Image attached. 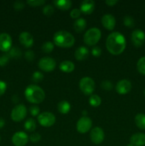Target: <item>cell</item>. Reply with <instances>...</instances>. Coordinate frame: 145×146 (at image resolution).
Here are the masks:
<instances>
[{
    "label": "cell",
    "instance_id": "obj_1",
    "mask_svg": "<svg viewBox=\"0 0 145 146\" xmlns=\"http://www.w3.org/2000/svg\"><path fill=\"white\" fill-rule=\"evenodd\" d=\"M126 44L125 37L118 31L109 34L106 39V48L112 55L122 54L126 48Z\"/></svg>",
    "mask_w": 145,
    "mask_h": 146
},
{
    "label": "cell",
    "instance_id": "obj_2",
    "mask_svg": "<svg viewBox=\"0 0 145 146\" xmlns=\"http://www.w3.org/2000/svg\"><path fill=\"white\" fill-rule=\"evenodd\" d=\"M25 98L31 104H39L44 101L45 97L44 90L38 86L31 85L28 86L24 91Z\"/></svg>",
    "mask_w": 145,
    "mask_h": 146
},
{
    "label": "cell",
    "instance_id": "obj_3",
    "mask_svg": "<svg viewBox=\"0 0 145 146\" xmlns=\"http://www.w3.org/2000/svg\"><path fill=\"white\" fill-rule=\"evenodd\" d=\"M53 42L58 47L70 48L75 44V37L67 31H58L54 34Z\"/></svg>",
    "mask_w": 145,
    "mask_h": 146
},
{
    "label": "cell",
    "instance_id": "obj_4",
    "mask_svg": "<svg viewBox=\"0 0 145 146\" xmlns=\"http://www.w3.org/2000/svg\"><path fill=\"white\" fill-rule=\"evenodd\" d=\"M101 38V31L97 27L89 29L83 36V41L88 46H95Z\"/></svg>",
    "mask_w": 145,
    "mask_h": 146
},
{
    "label": "cell",
    "instance_id": "obj_5",
    "mask_svg": "<svg viewBox=\"0 0 145 146\" xmlns=\"http://www.w3.org/2000/svg\"><path fill=\"white\" fill-rule=\"evenodd\" d=\"M79 87L80 91L85 95H91L95 91V83L90 77H83L80 80Z\"/></svg>",
    "mask_w": 145,
    "mask_h": 146
},
{
    "label": "cell",
    "instance_id": "obj_6",
    "mask_svg": "<svg viewBox=\"0 0 145 146\" xmlns=\"http://www.w3.org/2000/svg\"><path fill=\"white\" fill-rule=\"evenodd\" d=\"M38 122L41 126L48 128L54 125L55 123V116L51 112H43L38 115Z\"/></svg>",
    "mask_w": 145,
    "mask_h": 146
},
{
    "label": "cell",
    "instance_id": "obj_7",
    "mask_svg": "<svg viewBox=\"0 0 145 146\" xmlns=\"http://www.w3.org/2000/svg\"><path fill=\"white\" fill-rule=\"evenodd\" d=\"M27 109L23 104H18L12 109L11 118L14 122H21L26 116Z\"/></svg>",
    "mask_w": 145,
    "mask_h": 146
},
{
    "label": "cell",
    "instance_id": "obj_8",
    "mask_svg": "<svg viewBox=\"0 0 145 146\" xmlns=\"http://www.w3.org/2000/svg\"><path fill=\"white\" fill-rule=\"evenodd\" d=\"M38 66L41 71L45 72H51L55 69L56 66V62L51 57L45 56L39 60Z\"/></svg>",
    "mask_w": 145,
    "mask_h": 146
},
{
    "label": "cell",
    "instance_id": "obj_9",
    "mask_svg": "<svg viewBox=\"0 0 145 146\" xmlns=\"http://www.w3.org/2000/svg\"><path fill=\"white\" fill-rule=\"evenodd\" d=\"M92 125V121L90 118L82 116L78 121L76 124V129L80 133H86L90 130Z\"/></svg>",
    "mask_w": 145,
    "mask_h": 146
},
{
    "label": "cell",
    "instance_id": "obj_10",
    "mask_svg": "<svg viewBox=\"0 0 145 146\" xmlns=\"http://www.w3.org/2000/svg\"><path fill=\"white\" fill-rule=\"evenodd\" d=\"M91 141L95 145H99L103 142L105 139V133L100 127H95L92 128L90 133Z\"/></svg>",
    "mask_w": 145,
    "mask_h": 146
},
{
    "label": "cell",
    "instance_id": "obj_11",
    "mask_svg": "<svg viewBox=\"0 0 145 146\" xmlns=\"http://www.w3.org/2000/svg\"><path fill=\"white\" fill-rule=\"evenodd\" d=\"M132 44L136 47H140L145 41V33L141 29H135L131 34Z\"/></svg>",
    "mask_w": 145,
    "mask_h": 146
},
{
    "label": "cell",
    "instance_id": "obj_12",
    "mask_svg": "<svg viewBox=\"0 0 145 146\" xmlns=\"http://www.w3.org/2000/svg\"><path fill=\"white\" fill-rule=\"evenodd\" d=\"M29 137L25 132L18 131L15 133L11 138L12 143L15 146H24L27 144Z\"/></svg>",
    "mask_w": 145,
    "mask_h": 146
},
{
    "label": "cell",
    "instance_id": "obj_13",
    "mask_svg": "<svg viewBox=\"0 0 145 146\" xmlns=\"http://www.w3.org/2000/svg\"><path fill=\"white\" fill-rule=\"evenodd\" d=\"M12 46V38L7 33L0 34V51L8 52Z\"/></svg>",
    "mask_w": 145,
    "mask_h": 146
},
{
    "label": "cell",
    "instance_id": "obj_14",
    "mask_svg": "<svg viewBox=\"0 0 145 146\" xmlns=\"http://www.w3.org/2000/svg\"><path fill=\"white\" fill-rule=\"evenodd\" d=\"M115 89L119 94L125 95L128 94L132 89V83L127 79H122L117 82Z\"/></svg>",
    "mask_w": 145,
    "mask_h": 146
},
{
    "label": "cell",
    "instance_id": "obj_15",
    "mask_svg": "<svg viewBox=\"0 0 145 146\" xmlns=\"http://www.w3.org/2000/svg\"><path fill=\"white\" fill-rule=\"evenodd\" d=\"M101 22H102V26L106 29L109 30V31L113 30L116 25V19H115V17L109 14H107L102 16V19H101Z\"/></svg>",
    "mask_w": 145,
    "mask_h": 146
},
{
    "label": "cell",
    "instance_id": "obj_16",
    "mask_svg": "<svg viewBox=\"0 0 145 146\" xmlns=\"http://www.w3.org/2000/svg\"><path fill=\"white\" fill-rule=\"evenodd\" d=\"M18 40L21 45L24 46L26 48H30L34 44V37L27 31H23L19 34Z\"/></svg>",
    "mask_w": 145,
    "mask_h": 146
},
{
    "label": "cell",
    "instance_id": "obj_17",
    "mask_svg": "<svg viewBox=\"0 0 145 146\" xmlns=\"http://www.w3.org/2000/svg\"><path fill=\"white\" fill-rule=\"evenodd\" d=\"M95 4L92 0H84L81 2L80 10L85 14H90L95 9Z\"/></svg>",
    "mask_w": 145,
    "mask_h": 146
},
{
    "label": "cell",
    "instance_id": "obj_18",
    "mask_svg": "<svg viewBox=\"0 0 145 146\" xmlns=\"http://www.w3.org/2000/svg\"><path fill=\"white\" fill-rule=\"evenodd\" d=\"M129 143L133 146L145 145V134L142 133H136L131 136Z\"/></svg>",
    "mask_w": 145,
    "mask_h": 146
},
{
    "label": "cell",
    "instance_id": "obj_19",
    "mask_svg": "<svg viewBox=\"0 0 145 146\" xmlns=\"http://www.w3.org/2000/svg\"><path fill=\"white\" fill-rule=\"evenodd\" d=\"M89 54V51L85 46H80L75 50V58L78 61H83Z\"/></svg>",
    "mask_w": 145,
    "mask_h": 146
},
{
    "label": "cell",
    "instance_id": "obj_20",
    "mask_svg": "<svg viewBox=\"0 0 145 146\" xmlns=\"http://www.w3.org/2000/svg\"><path fill=\"white\" fill-rule=\"evenodd\" d=\"M53 4L59 9L66 11L71 9L72 1L71 0H55L53 1Z\"/></svg>",
    "mask_w": 145,
    "mask_h": 146
},
{
    "label": "cell",
    "instance_id": "obj_21",
    "mask_svg": "<svg viewBox=\"0 0 145 146\" xmlns=\"http://www.w3.org/2000/svg\"><path fill=\"white\" fill-rule=\"evenodd\" d=\"M59 68L65 73H71L75 69V64L71 61H63L60 64Z\"/></svg>",
    "mask_w": 145,
    "mask_h": 146
},
{
    "label": "cell",
    "instance_id": "obj_22",
    "mask_svg": "<svg viewBox=\"0 0 145 146\" xmlns=\"http://www.w3.org/2000/svg\"><path fill=\"white\" fill-rule=\"evenodd\" d=\"M87 27L86 20L83 18H79L74 22L73 27L77 33H81Z\"/></svg>",
    "mask_w": 145,
    "mask_h": 146
},
{
    "label": "cell",
    "instance_id": "obj_23",
    "mask_svg": "<svg viewBox=\"0 0 145 146\" xmlns=\"http://www.w3.org/2000/svg\"><path fill=\"white\" fill-rule=\"evenodd\" d=\"M71 104L67 101H60L58 104V111L61 114H67L71 110Z\"/></svg>",
    "mask_w": 145,
    "mask_h": 146
},
{
    "label": "cell",
    "instance_id": "obj_24",
    "mask_svg": "<svg viewBox=\"0 0 145 146\" xmlns=\"http://www.w3.org/2000/svg\"><path fill=\"white\" fill-rule=\"evenodd\" d=\"M134 122L137 128L140 130H145V114H136L134 118Z\"/></svg>",
    "mask_w": 145,
    "mask_h": 146
},
{
    "label": "cell",
    "instance_id": "obj_25",
    "mask_svg": "<svg viewBox=\"0 0 145 146\" xmlns=\"http://www.w3.org/2000/svg\"><path fill=\"white\" fill-rule=\"evenodd\" d=\"M24 128L26 131L33 132L36 128V123L33 118H28L24 123Z\"/></svg>",
    "mask_w": 145,
    "mask_h": 146
},
{
    "label": "cell",
    "instance_id": "obj_26",
    "mask_svg": "<svg viewBox=\"0 0 145 146\" xmlns=\"http://www.w3.org/2000/svg\"><path fill=\"white\" fill-rule=\"evenodd\" d=\"M102 103V99L100 97L96 94L91 95L89 98V104L92 107H98Z\"/></svg>",
    "mask_w": 145,
    "mask_h": 146
},
{
    "label": "cell",
    "instance_id": "obj_27",
    "mask_svg": "<svg viewBox=\"0 0 145 146\" xmlns=\"http://www.w3.org/2000/svg\"><path fill=\"white\" fill-rule=\"evenodd\" d=\"M136 68L141 74L145 75V56L139 58L136 64Z\"/></svg>",
    "mask_w": 145,
    "mask_h": 146
},
{
    "label": "cell",
    "instance_id": "obj_28",
    "mask_svg": "<svg viewBox=\"0 0 145 146\" xmlns=\"http://www.w3.org/2000/svg\"><path fill=\"white\" fill-rule=\"evenodd\" d=\"M43 51L46 54H49V53L52 52L54 49V44L51 42V41H46L44 44H43L42 46H41Z\"/></svg>",
    "mask_w": 145,
    "mask_h": 146
},
{
    "label": "cell",
    "instance_id": "obj_29",
    "mask_svg": "<svg viewBox=\"0 0 145 146\" xmlns=\"http://www.w3.org/2000/svg\"><path fill=\"white\" fill-rule=\"evenodd\" d=\"M21 50L18 48L16 47H14V48H11L10 49V51H9L8 56H9V58H18V57L21 56Z\"/></svg>",
    "mask_w": 145,
    "mask_h": 146
},
{
    "label": "cell",
    "instance_id": "obj_30",
    "mask_svg": "<svg viewBox=\"0 0 145 146\" xmlns=\"http://www.w3.org/2000/svg\"><path fill=\"white\" fill-rule=\"evenodd\" d=\"M123 23L126 27L132 28L134 26V20L130 16H126L123 19Z\"/></svg>",
    "mask_w": 145,
    "mask_h": 146
},
{
    "label": "cell",
    "instance_id": "obj_31",
    "mask_svg": "<svg viewBox=\"0 0 145 146\" xmlns=\"http://www.w3.org/2000/svg\"><path fill=\"white\" fill-rule=\"evenodd\" d=\"M54 13V8L53 6L50 5V4H47V5L44 6L43 8V14L44 15L47 16V17H50Z\"/></svg>",
    "mask_w": 145,
    "mask_h": 146
},
{
    "label": "cell",
    "instance_id": "obj_32",
    "mask_svg": "<svg viewBox=\"0 0 145 146\" xmlns=\"http://www.w3.org/2000/svg\"><path fill=\"white\" fill-rule=\"evenodd\" d=\"M27 4L31 7H40L45 4V0H27Z\"/></svg>",
    "mask_w": 145,
    "mask_h": 146
},
{
    "label": "cell",
    "instance_id": "obj_33",
    "mask_svg": "<svg viewBox=\"0 0 145 146\" xmlns=\"http://www.w3.org/2000/svg\"><path fill=\"white\" fill-rule=\"evenodd\" d=\"M100 86L102 89H104L105 91H111L113 88V84L110 82L109 81H107V80H105V81H103L100 84Z\"/></svg>",
    "mask_w": 145,
    "mask_h": 146
},
{
    "label": "cell",
    "instance_id": "obj_34",
    "mask_svg": "<svg viewBox=\"0 0 145 146\" xmlns=\"http://www.w3.org/2000/svg\"><path fill=\"white\" fill-rule=\"evenodd\" d=\"M44 77V76L42 73L40 72V71H35L32 75V81L36 83L40 82V81H42Z\"/></svg>",
    "mask_w": 145,
    "mask_h": 146
},
{
    "label": "cell",
    "instance_id": "obj_35",
    "mask_svg": "<svg viewBox=\"0 0 145 146\" xmlns=\"http://www.w3.org/2000/svg\"><path fill=\"white\" fill-rule=\"evenodd\" d=\"M41 135L39 133H34L31 134L29 136V140L31 142L36 143L38 142V141H41Z\"/></svg>",
    "mask_w": 145,
    "mask_h": 146
},
{
    "label": "cell",
    "instance_id": "obj_36",
    "mask_svg": "<svg viewBox=\"0 0 145 146\" xmlns=\"http://www.w3.org/2000/svg\"><path fill=\"white\" fill-rule=\"evenodd\" d=\"M24 57H25L26 60H27L28 61H31L35 58V54L33 51L29 50V51H26L24 54Z\"/></svg>",
    "mask_w": 145,
    "mask_h": 146
},
{
    "label": "cell",
    "instance_id": "obj_37",
    "mask_svg": "<svg viewBox=\"0 0 145 146\" xmlns=\"http://www.w3.org/2000/svg\"><path fill=\"white\" fill-rule=\"evenodd\" d=\"M81 14L80 10L78 9H73L72 10H71V13H70V16L72 19H79L80 16Z\"/></svg>",
    "mask_w": 145,
    "mask_h": 146
},
{
    "label": "cell",
    "instance_id": "obj_38",
    "mask_svg": "<svg viewBox=\"0 0 145 146\" xmlns=\"http://www.w3.org/2000/svg\"><path fill=\"white\" fill-rule=\"evenodd\" d=\"M30 113L32 116H36V115H39L40 113V109L38 106H33L30 107Z\"/></svg>",
    "mask_w": 145,
    "mask_h": 146
},
{
    "label": "cell",
    "instance_id": "obj_39",
    "mask_svg": "<svg viewBox=\"0 0 145 146\" xmlns=\"http://www.w3.org/2000/svg\"><path fill=\"white\" fill-rule=\"evenodd\" d=\"M91 53H92V54L93 56L99 57L101 55V54H102V50H101V48H100L99 46H94L93 48H92Z\"/></svg>",
    "mask_w": 145,
    "mask_h": 146
},
{
    "label": "cell",
    "instance_id": "obj_40",
    "mask_svg": "<svg viewBox=\"0 0 145 146\" xmlns=\"http://www.w3.org/2000/svg\"><path fill=\"white\" fill-rule=\"evenodd\" d=\"M9 58H10L8 54L3 55L2 56L0 57V66H4L7 65L8 64Z\"/></svg>",
    "mask_w": 145,
    "mask_h": 146
},
{
    "label": "cell",
    "instance_id": "obj_41",
    "mask_svg": "<svg viewBox=\"0 0 145 146\" xmlns=\"http://www.w3.org/2000/svg\"><path fill=\"white\" fill-rule=\"evenodd\" d=\"M24 3L21 1H16L14 2V7L16 10H21L24 7Z\"/></svg>",
    "mask_w": 145,
    "mask_h": 146
},
{
    "label": "cell",
    "instance_id": "obj_42",
    "mask_svg": "<svg viewBox=\"0 0 145 146\" xmlns=\"http://www.w3.org/2000/svg\"><path fill=\"white\" fill-rule=\"evenodd\" d=\"M7 87V84L4 81H0V96H1L6 92Z\"/></svg>",
    "mask_w": 145,
    "mask_h": 146
},
{
    "label": "cell",
    "instance_id": "obj_43",
    "mask_svg": "<svg viewBox=\"0 0 145 146\" xmlns=\"http://www.w3.org/2000/svg\"><path fill=\"white\" fill-rule=\"evenodd\" d=\"M117 2L118 1H117V0H107V1H105V4L109 7H113Z\"/></svg>",
    "mask_w": 145,
    "mask_h": 146
},
{
    "label": "cell",
    "instance_id": "obj_44",
    "mask_svg": "<svg viewBox=\"0 0 145 146\" xmlns=\"http://www.w3.org/2000/svg\"><path fill=\"white\" fill-rule=\"evenodd\" d=\"M4 125H5V121H4V118H0V129L2 128Z\"/></svg>",
    "mask_w": 145,
    "mask_h": 146
},
{
    "label": "cell",
    "instance_id": "obj_45",
    "mask_svg": "<svg viewBox=\"0 0 145 146\" xmlns=\"http://www.w3.org/2000/svg\"><path fill=\"white\" fill-rule=\"evenodd\" d=\"M127 146H133V145H132V144H130V143H129V144H128V145H127Z\"/></svg>",
    "mask_w": 145,
    "mask_h": 146
},
{
    "label": "cell",
    "instance_id": "obj_46",
    "mask_svg": "<svg viewBox=\"0 0 145 146\" xmlns=\"http://www.w3.org/2000/svg\"><path fill=\"white\" fill-rule=\"evenodd\" d=\"M144 96H145V89H144Z\"/></svg>",
    "mask_w": 145,
    "mask_h": 146
},
{
    "label": "cell",
    "instance_id": "obj_47",
    "mask_svg": "<svg viewBox=\"0 0 145 146\" xmlns=\"http://www.w3.org/2000/svg\"><path fill=\"white\" fill-rule=\"evenodd\" d=\"M0 142H1V137H0Z\"/></svg>",
    "mask_w": 145,
    "mask_h": 146
}]
</instances>
